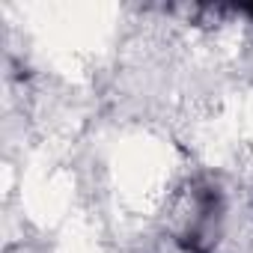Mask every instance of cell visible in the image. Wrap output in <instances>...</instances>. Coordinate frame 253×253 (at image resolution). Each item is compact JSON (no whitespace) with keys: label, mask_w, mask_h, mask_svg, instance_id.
<instances>
[{"label":"cell","mask_w":253,"mask_h":253,"mask_svg":"<svg viewBox=\"0 0 253 253\" xmlns=\"http://www.w3.org/2000/svg\"><path fill=\"white\" fill-rule=\"evenodd\" d=\"M244 12H247V15H250V18H253V6H244Z\"/></svg>","instance_id":"1"}]
</instances>
